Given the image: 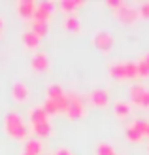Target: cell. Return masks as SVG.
<instances>
[{"mask_svg":"<svg viewBox=\"0 0 149 155\" xmlns=\"http://www.w3.org/2000/svg\"><path fill=\"white\" fill-rule=\"evenodd\" d=\"M66 104H68V93L60 87L59 83H51L45 89V100H44V108L49 115L53 114H64L66 112Z\"/></svg>","mask_w":149,"mask_h":155,"instance_id":"1","label":"cell"},{"mask_svg":"<svg viewBox=\"0 0 149 155\" xmlns=\"http://www.w3.org/2000/svg\"><path fill=\"white\" fill-rule=\"evenodd\" d=\"M4 133L11 138V140H23L27 142L28 140V133H30V127L28 123L25 121L21 114L17 112H8L4 115Z\"/></svg>","mask_w":149,"mask_h":155,"instance_id":"2","label":"cell"},{"mask_svg":"<svg viewBox=\"0 0 149 155\" xmlns=\"http://www.w3.org/2000/svg\"><path fill=\"white\" fill-rule=\"evenodd\" d=\"M109 76L113 80H138V63L136 61H115L109 66Z\"/></svg>","mask_w":149,"mask_h":155,"instance_id":"3","label":"cell"},{"mask_svg":"<svg viewBox=\"0 0 149 155\" xmlns=\"http://www.w3.org/2000/svg\"><path fill=\"white\" fill-rule=\"evenodd\" d=\"M87 114V106H85V100L81 95L77 93H68V104H66V112L64 115L70 119H81Z\"/></svg>","mask_w":149,"mask_h":155,"instance_id":"4","label":"cell"},{"mask_svg":"<svg viewBox=\"0 0 149 155\" xmlns=\"http://www.w3.org/2000/svg\"><path fill=\"white\" fill-rule=\"evenodd\" d=\"M147 129H149V119L138 117L134 121H130L125 130V136H127L128 142H140L144 136H147Z\"/></svg>","mask_w":149,"mask_h":155,"instance_id":"5","label":"cell"},{"mask_svg":"<svg viewBox=\"0 0 149 155\" xmlns=\"http://www.w3.org/2000/svg\"><path fill=\"white\" fill-rule=\"evenodd\" d=\"M128 98H130V104H134L138 108H144V110L149 108V89L145 87V85H142V83L130 85Z\"/></svg>","mask_w":149,"mask_h":155,"instance_id":"6","label":"cell"},{"mask_svg":"<svg viewBox=\"0 0 149 155\" xmlns=\"http://www.w3.org/2000/svg\"><path fill=\"white\" fill-rule=\"evenodd\" d=\"M138 15H140V10H138V8H134L132 4H128V2H123V4L115 10V17L119 19V21H123V23H132V21H136Z\"/></svg>","mask_w":149,"mask_h":155,"instance_id":"7","label":"cell"},{"mask_svg":"<svg viewBox=\"0 0 149 155\" xmlns=\"http://www.w3.org/2000/svg\"><path fill=\"white\" fill-rule=\"evenodd\" d=\"M87 100L96 108H106L109 104V93L106 89H91L87 95Z\"/></svg>","mask_w":149,"mask_h":155,"instance_id":"8","label":"cell"},{"mask_svg":"<svg viewBox=\"0 0 149 155\" xmlns=\"http://www.w3.org/2000/svg\"><path fill=\"white\" fill-rule=\"evenodd\" d=\"M11 97L17 104H25L30 97V89L25 81H13L11 85Z\"/></svg>","mask_w":149,"mask_h":155,"instance_id":"9","label":"cell"},{"mask_svg":"<svg viewBox=\"0 0 149 155\" xmlns=\"http://www.w3.org/2000/svg\"><path fill=\"white\" fill-rule=\"evenodd\" d=\"M15 8H17V13L21 15L23 19L32 21L34 13H36V8H38V2H34V0H19Z\"/></svg>","mask_w":149,"mask_h":155,"instance_id":"10","label":"cell"},{"mask_svg":"<svg viewBox=\"0 0 149 155\" xmlns=\"http://www.w3.org/2000/svg\"><path fill=\"white\" fill-rule=\"evenodd\" d=\"M55 10V2L51 0H44V2H38V8H36V13H34V19L36 21H45L49 23V17Z\"/></svg>","mask_w":149,"mask_h":155,"instance_id":"11","label":"cell"},{"mask_svg":"<svg viewBox=\"0 0 149 155\" xmlns=\"http://www.w3.org/2000/svg\"><path fill=\"white\" fill-rule=\"evenodd\" d=\"M92 44H95L98 49L108 51V49H112V45H113V36L109 34L108 30H98V32L92 36Z\"/></svg>","mask_w":149,"mask_h":155,"instance_id":"12","label":"cell"},{"mask_svg":"<svg viewBox=\"0 0 149 155\" xmlns=\"http://www.w3.org/2000/svg\"><path fill=\"white\" fill-rule=\"evenodd\" d=\"M44 121H51L49 114L45 112L44 106H32L28 108V127L36 125V123H44Z\"/></svg>","mask_w":149,"mask_h":155,"instance_id":"13","label":"cell"},{"mask_svg":"<svg viewBox=\"0 0 149 155\" xmlns=\"http://www.w3.org/2000/svg\"><path fill=\"white\" fill-rule=\"evenodd\" d=\"M30 68L36 72H45L49 68V57H47V53H44V51H38L32 55V59H30Z\"/></svg>","mask_w":149,"mask_h":155,"instance_id":"14","label":"cell"},{"mask_svg":"<svg viewBox=\"0 0 149 155\" xmlns=\"http://www.w3.org/2000/svg\"><path fill=\"white\" fill-rule=\"evenodd\" d=\"M30 130H32L34 138H40V140H44V138H49V136L53 134V125H51V121H44V123L30 125Z\"/></svg>","mask_w":149,"mask_h":155,"instance_id":"15","label":"cell"},{"mask_svg":"<svg viewBox=\"0 0 149 155\" xmlns=\"http://www.w3.org/2000/svg\"><path fill=\"white\" fill-rule=\"evenodd\" d=\"M130 110H132V106H130V100H115L113 102V114H115V117H119V119H127L128 115H130Z\"/></svg>","mask_w":149,"mask_h":155,"instance_id":"16","label":"cell"},{"mask_svg":"<svg viewBox=\"0 0 149 155\" xmlns=\"http://www.w3.org/2000/svg\"><path fill=\"white\" fill-rule=\"evenodd\" d=\"M21 40H23V45H25V48H28V49H36L38 45H40V40L42 38L38 36L34 30H25V32L21 34Z\"/></svg>","mask_w":149,"mask_h":155,"instance_id":"17","label":"cell"},{"mask_svg":"<svg viewBox=\"0 0 149 155\" xmlns=\"http://www.w3.org/2000/svg\"><path fill=\"white\" fill-rule=\"evenodd\" d=\"M42 150H44V146H42V140L40 138H28V140L25 142V148H23V153H27V155H42Z\"/></svg>","mask_w":149,"mask_h":155,"instance_id":"18","label":"cell"},{"mask_svg":"<svg viewBox=\"0 0 149 155\" xmlns=\"http://www.w3.org/2000/svg\"><path fill=\"white\" fill-rule=\"evenodd\" d=\"M64 28L70 30V32H79L81 30V21L76 13H70L64 17Z\"/></svg>","mask_w":149,"mask_h":155,"instance_id":"19","label":"cell"},{"mask_svg":"<svg viewBox=\"0 0 149 155\" xmlns=\"http://www.w3.org/2000/svg\"><path fill=\"white\" fill-rule=\"evenodd\" d=\"M81 6H83L81 0H62V2H59V8H60V10L64 12L66 15L76 13V10H77V8H81Z\"/></svg>","mask_w":149,"mask_h":155,"instance_id":"20","label":"cell"},{"mask_svg":"<svg viewBox=\"0 0 149 155\" xmlns=\"http://www.w3.org/2000/svg\"><path fill=\"white\" fill-rule=\"evenodd\" d=\"M30 30H34L40 38H44V36H47V32H49V23L32 19V21H30Z\"/></svg>","mask_w":149,"mask_h":155,"instance_id":"21","label":"cell"},{"mask_svg":"<svg viewBox=\"0 0 149 155\" xmlns=\"http://www.w3.org/2000/svg\"><path fill=\"white\" fill-rule=\"evenodd\" d=\"M138 74L140 78H149V51L145 53V55H142L138 61Z\"/></svg>","mask_w":149,"mask_h":155,"instance_id":"22","label":"cell"},{"mask_svg":"<svg viewBox=\"0 0 149 155\" xmlns=\"http://www.w3.org/2000/svg\"><path fill=\"white\" fill-rule=\"evenodd\" d=\"M96 155H117V151H115V148H113L112 144L100 142L98 148H96Z\"/></svg>","mask_w":149,"mask_h":155,"instance_id":"23","label":"cell"},{"mask_svg":"<svg viewBox=\"0 0 149 155\" xmlns=\"http://www.w3.org/2000/svg\"><path fill=\"white\" fill-rule=\"evenodd\" d=\"M138 10H140V15H144V17H149V0H147V2H144L142 6L138 8Z\"/></svg>","mask_w":149,"mask_h":155,"instance_id":"24","label":"cell"},{"mask_svg":"<svg viewBox=\"0 0 149 155\" xmlns=\"http://www.w3.org/2000/svg\"><path fill=\"white\" fill-rule=\"evenodd\" d=\"M53 155H74L72 151H70V150H66V148H59L57 151H55Z\"/></svg>","mask_w":149,"mask_h":155,"instance_id":"25","label":"cell"},{"mask_svg":"<svg viewBox=\"0 0 149 155\" xmlns=\"http://www.w3.org/2000/svg\"><path fill=\"white\" fill-rule=\"evenodd\" d=\"M4 27H6V25H4V19L0 17V36H2V32H4Z\"/></svg>","mask_w":149,"mask_h":155,"instance_id":"26","label":"cell"},{"mask_svg":"<svg viewBox=\"0 0 149 155\" xmlns=\"http://www.w3.org/2000/svg\"><path fill=\"white\" fill-rule=\"evenodd\" d=\"M147 138H149V129H147Z\"/></svg>","mask_w":149,"mask_h":155,"instance_id":"27","label":"cell"},{"mask_svg":"<svg viewBox=\"0 0 149 155\" xmlns=\"http://www.w3.org/2000/svg\"><path fill=\"white\" fill-rule=\"evenodd\" d=\"M21 155H27V153H21Z\"/></svg>","mask_w":149,"mask_h":155,"instance_id":"28","label":"cell"},{"mask_svg":"<svg viewBox=\"0 0 149 155\" xmlns=\"http://www.w3.org/2000/svg\"><path fill=\"white\" fill-rule=\"evenodd\" d=\"M147 151H149V150H147Z\"/></svg>","mask_w":149,"mask_h":155,"instance_id":"29","label":"cell"}]
</instances>
